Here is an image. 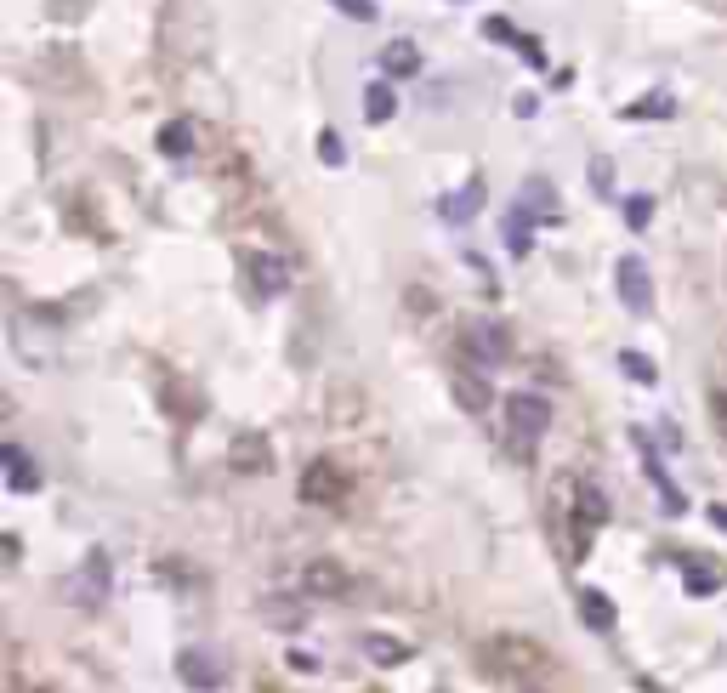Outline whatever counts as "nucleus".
Returning a JSON list of instances; mask_svg holds the SVG:
<instances>
[{"instance_id": "obj_1", "label": "nucleus", "mask_w": 727, "mask_h": 693, "mask_svg": "<svg viewBox=\"0 0 727 693\" xmlns=\"http://www.w3.org/2000/svg\"><path fill=\"white\" fill-rule=\"evenodd\" d=\"M506 427H512V444L529 455L551 427V404L540 392H512V398H506Z\"/></svg>"}, {"instance_id": "obj_2", "label": "nucleus", "mask_w": 727, "mask_h": 693, "mask_svg": "<svg viewBox=\"0 0 727 693\" xmlns=\"http://www.w3.org/2000/svg\"><path fill=\"white\" fill-rule=\"evenodd\" d=\"M614 290H620L625 313H637V319L654 313V273H648L642 256H620V262H614Z\"/></svg>"}, {"instance_id": "obj_3", "label": "nucleus", "mask_w": 727, "mask_h": 693, "mask_svg": "<svg viewBox=\"0 0 727 693\" xmlns=\"http://www.w3.org/2000/svg\"><path fill=\"white\" fill-rule=\"evenodd\" d=\"M302 495L336 506V500L347 495V472H341L336 461H313V466H307V478H302Z\"/></svg>"}, {"instance_id": "obj_4", "label": "nucleus", "mask_w": 727, "mask_h": 693, "mask_svg": "<svg viewBox=\"0 0 727 693\" xmlns=\"http://www.w3.org/2000/svg\"><path fill=\"white\" fill-rule=\"evenodd\" d=\"M302 591H307V597H347V591H353V580H347V569H341V563H330V557H324V563H307V569H302Z\"/></svg>"}, {"instance_id": "obj_5", "label": "nucleus", "mask_w": 727, "mask_h": 693, "mask_svg": "<svg viewBox=\"0 0 727 693\" xmlns=\"http://www.w3.org/2000/svg\"><path fill=\"white\" fill-rule=\"evenodd\" d=\"M177 676H182V682H188L194 693H216V688H222V665H216L205 648H188V654L177 659Z\"/></svg>"}, {"instance_id": "obj_6", "label": "nucleus", "mask_w": 727, "mask_h": 693, "mask_svg": "<svg viewBox=\"0 0 727 693\" xmlns=\"http://www.w3.org/2000/svg\"><path fill=\"white\" fill-rule=\"evenodd\" d=\"M483 199H489V188H483V177H472V182L461 188V194H449L444 205H438V211H444V222H455V228H461V222H478Z\"/></svg>"}, {"instance_id": "obj_7", "label": "nucleus", "mask_w": 727, "mask_h": 693, "mask_svg": "<svg viewBox=\"0 0 727 693\" xmlns=\"http://www.w3.org/2000/svg\"><path fill=\"white\" fill-rule=\"evenodd\" d=\"M449 387H455V404H461L466 415H483V409L495 404V392H489V381H483L478 370H455V381H449Z\"/></svg>"}, {"instance_id": "obj_8", "label": "nucleus", "mask_w": 727, "mask_h": 693, "mask_svg": "<svg viewBox=\"0 0 727 693\" xmlns=\"http://www.w3.org/2000/svg\"><path fill=\"white\" fill-rule=\"evenodd\" d=\"M637 449H642V466H648V478H654V489H659V506H665V512H682V506H688V500H682V489H676L671 478H665V466H659V455H654V444H648V438H642L637 432Z\"/></svg>"}, {"instance_id": "obj_9", "label": "nucleus", "mask_w": 727, "mask_h": 693, "mask_svg": "<svg viewBox=\"0 0 727 693\" xmlns=\"http://www.w3.org/2000/svg\"><path fill=\"white\" fill-rule=\"evenodd\" d=\"M74 597H80V603H103V597H108V557H103V551H97L86 569H80V580H74Z\"/></svg>"}, {"instance_id": "obj_10", "label": "nucleus", "mask_w": 727, "mask_h": 693, "mask_svg": "<svg viewBox=\"0 0 727 693\" xmlns=\"http://www.w3.org/2000/svg\"><path fill=\"white\" fill-rule=\"evenodd\" d=\"M392 114H398V91H392V80H370V86H364V120L387 125Z\"/></svg>"}, {"instance_id": "obj_11", "label": "nucleus", "mask_w": 727, "mask_h": 693, "mask_svg": "<svg viewBox=\"0 0 727 693\" xmlns=\"http://www.w3.org/2000/svg\"><path fill=\"white\" fill-rule=\"evenodd\" d=\"M0 461H6V483H12V495H35V466H29V455H23L18 444H6L0 449Z\"/></svg>"}, {"instance_id": "obj_12", "label": "nucleus", "mask_w": 727, "mask_h": 693, "mask_svg": "<svg viewBox=\"0 0 727 693\" xmlns=\"http://www.w3.org/2000/svg\"><path fill=\"white\" fill-rule=\"evenodd\" d=\"M580 614H586V625H591V631H603V637H608V631H614V625H620V614H614V603H608V597H603V591H580Z\"/></svg>"}, {"instance_id": "obj_13", "label": "nucleus", "mask_w": 727, "mask_h": 693, "mask_svg": "<svg viewBox=\"0 0 727 693\" xmlns=\"http://www.w3.org/2000/svg\"><path fill=\"white\" fill-rule=\"evenodd\" d=\"M495 659H506V665H512V671H534V665H540V648H534V642H523V637H500L495 642Z\"/></svg>"}, {"instance_id": "obj_14", "label": "nucleus", "mask_w": 727, "mask_h": 693, "mask_svg": "<svg viewBox=\"0 0 727 693\" xmlns=\"http://www.w3.org/2000/svg\"><path fill=\"white\" fill-rule=\"evenodd\" d=\"M364 654H370L375 665H404V659H409V642H398V637H381V631H370V637H364Z\"/></svg>"}, {"instance_id": "obj_15", "label": "nucleus", "mask_w": 727, "mask_h": 693, "mask_svg": "<svg viewBox=\"0 0 727 693\" xmlns=\"http://www.w3.org/2000/svg\"><path fill=\"white\" fill-rule=\"evenodd\" d=\"M250 267H256V285H262V296H279V290L290 285V273H284L279 256H250Z\"/></svg>"}, {"instance_id": "obj_16", "label": "nucleus", "mask_w": 727, "mask_h": 693, "mask_svg": "<svg viewBox=\"0 0 727 693\" xmlns=\"http://www.w3.org/2000/svg\"><path fill=\"white\" fill-rule=\"evenodd\" d=\"M381 63H387V74H415L421 69V46L415 40H392L387 52H381Z\"/></svg>"}, {"instance_id": "obj_17", "label": "nucleus", "mask_w": 727, "mask_h": 693, "mask_svg": "<svg viewBox=\"0 0 727 693\" xmlns=\"http://www.w3.org/2000/svg\"><path fill=\"white\" fill-rule=\"evenodd\" d=\"M523 211H551L557 216V188L546 177H529L523 182Z\"/></svg>"}, {"instance_id": "obj_18", "label": "nucleus", "mask_w": 727, "mask_h": 693, "mask_svg": "<svg viewBox=\"0 0 727 693\" xmlns=\"http://www.w3.org/2000/svg\"><path fill=\"white\" fill-rule=\"evenodd\" d=\"M188 148H194V125H188V120H171L160 131V154H171V160H177V154H188Z\"/></svg>"}, {"instance_id": "obj_19", "label": "nucleus", "mask_w": 727, "mask_h": 693, "mask_svg": "<svg viewBox=\"0 0 727 693\" xmlns=\"http://www.w3.org/2000/svg\"><path fill=\"white\" fill-rule=\"evenodd\" d=\"M620 370L631 375V381H642V387H654V381H659L654 358H648V353H637V347H625V353H620Z\"/></svg>"}, {"instance_id": "obj_20", "label": "nucleus", "mask_w": 727, "mask_h": 693, "mask_svg": "<svg viewBox=\"0 0 727 693\" xmlns=\"http://www.w3.org/2000/svg\"><path fill=\"white\" fill-rule=\"evenodd\" d=\"M608 517V500H603V489H580V529H597Z\"/></svg>"}, {"instance_id": "obj_21", "label": "nucleus", "mask_w": 727, "mask_h": 693, "mask_svg": "<svg viewBox=\"0 0 727 693\" xmlns=\"http://www.w3.org/2000/svg\"><path fill=\"white\" fill-rule=\"evenodd\" d=\"M506 245H512V256H523V250H529V211H523V205L506 216Z\"/></svg>"}, {"instance_id": "obj_22", "label": "nucleus", "mask_w": 727, "mask_h": 693, "mask_svg": "<svg viewBox=\"0 0 727 693\" xmlns=\"http://www.w3.org/2000/svg\"><path fill=\"white\" fill-rule=\"evenodd\" d=\"M648 216H654V199H648V194H631V199H625V228H648Z\"/></svg>"}, {"instance_id": "obj_23", "label": "nucleus", "mask_w": 727, "mask_h": 693, "mask_svg": "<svg viewBox=\"0 0 727 693\" xmlns=\"http://www.w3.org/2000/svg\"><path fill=\"white\" fill-rule=\"evenodd\" d=\"M688 591L693 597H710V591H716V574H710L705 563H688Z\"/></svg>"}, {"instance_id": "obj_24", "label": "nucleus", "mask_w": 727, "mask_h": 693, "mask_svg": "<svg viewBox=\"0 0 727 693\" xmlns=\"http://www.w3.org/2000/svg\"><path fill=\"white\" fill-rule=\"evenodd\" d=\"M336 12H347V18H358V23H375V0H330Z\"/></svg>"}, {"instance_id": "obj_25", "label": "nucleus", "mask_w": 727, "mask_h": 693, "mask_svg": "<svg viewBox=\"0 0 727 693\" xmlns=\"http://www.w3.org/2000/svg\"><path fill=\"white\" fill-rule=\"evenodd\" d=\"M319 154H324V165H341V160H347V148H341L336 131H319Z\"/></svg>"}, {"instance_id": "obj_26", "label": "nucleus", "mask_w": 727, "mask_h": 693, "mask_svg": "<svg viewBox=\"0 0 727 693\" xmlns=\"http://www.w3.org/2000/svg\"><path fill=\"white\" fill-rule=\"evenodd\" d=\"M608 171H614V165H608V160H591V177H597V188H603V194H608V188H614V177H608Z\"/></svg>"}, {"instance_id": "obj_27", "label": "nucleus", "mask_w": 727, "mask_h": 693, "mask_svg": "<svg viewBox=\"0 0 727 693\" xmlns=\"http://www.w3.org/2000/svg\"><path fill=\"white\" fill-rule=\"evenodd\" d=\"M716 427L727 432V392H722V398H716Z\"/></svg>"}, {"instance_id": "obj_28", "label": "nucleus", "mask_w": 727, "mask_h": 693, "mask_svg": "<svg viewBox=\"0 0 727 693\" xmlns=\"http://www.w3.org/2000/svg\"><path fill=\"white\" fill-rule=\"evenodd\" d=\"M710 523H716V529H727V506H710Z\"/></svg>"}]
</instances>
